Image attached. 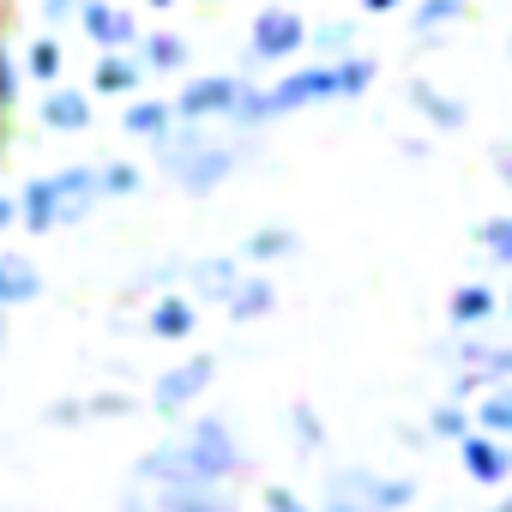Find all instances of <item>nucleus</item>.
I'll list each match as a JSON object with an SVG mask.
<instances>
[{
  "label": "nucleus",
  "instance_id": "nucleus-31",
  "mask_svg": "<svg viewBox=\"0 0 512 512\" xmlns=\"http://www.w3.org/2000/svg\"><path fill=\"white\" fill-rule=\"evenodd\" d=\"M139 187H145V169L139 163H127V157L103 163V199H133Z\"/></svg>",
  "mask_w": 512,
  "mask_h": 512
},
{
  "label": "nucleus",
  "instance_id": "nucleus-8",
  "mask_svg": "<svg viewBox=\"0 0 512 512\" xmlns=\"http://www.w3.org/2000/svg\"><path fill=\"white\" fill-rule=\"evenodd\" d=\"M151 500H157V512H241L229 482H211V476H169L151 488Z\"/></svg>",
  "mask_w": 512,
  "mask_h": 512
},
{
  "label": "nucleus",
  "instance_id": "nucleus-38",
  "mask_svg": "<svg viewBox=\"0 0 512 512\" xmlns=\"http://www.w3.org/2000/svg\"><path fill=\"white\" fill-rule=\"evenodd\" d=\"M404 0H362V13H398Z\"/></svg>",
  "mask_w": 512,
  "mask_h": 512
},
{
  "label": "nucleus",
  "instance_id": "nucleus-40",
  "mask_svg": "<svg viewBox=\"0 0 512 512\" xmlns=\"http://www.w3.org/2000/svg\"><path fill=\"white\" fill-rule=\"evenodd\" d=\"M0 157H7V115H0Z\"/></svg>",
  "mask_w": 512,
  "mask_h": 512
},
{
  "label": "nucleus",
  "instance_id": "nucleus-43",
  "mask_svg": "<svg viewBox=\"0 0 512 512\" xmlns=\"http://www.w3.org/2000/svg\"><path fill=\"white\" fill-rule=\"evenodd\" d=\"M500 302H506V314H512V290H506V296H500Z\"/></svg>",
  "mask_w": 512,
  "mask_h": 512
},
{
  "label": "nucleus",
  "instance_id": "nucleus-39",
  "mask_svg": "<svg viewBox=\"0 0 512 512\" xmlns=\"http://www.w3.org/2000/svg\"><path fill=\"white\" fill-rule=\"evenodd\" d=\"M488 512H512V494H500V500H494V506H488Z\"/></svg>",
  "mask_w": 512,
  "mask_h": 512
},
{
  "label": "nucleus",
  "instance_id": "nucleus-5",
  "mask_svg": "<svg viewBox=\"0 0 512 512\" xmlns=\"http://www.w3.org/2000/svg\"><path fill=\"white\" fill-rule=\"evenodd\" d=\"M308 49V19L296 13V0H272V7L247 25V55L266 67H290Z\"/></svg>",
  "mask_w": 512,
  "mask_h": 512
},
{
  "label": "nucleus",
  "instance_id": "nucleus-36",
  "mask_svg": "<svg viewBox=\"0 0 512 512\" xmlns=\"http://www.w3.org/2000/svg\"><path fill=\"white\" fill-rule=\"evenodd\" d=\"M19 223V193H0V235Z\"/></svg>",
  "mask_w": 512,
  "mask_h": 512
},
{
  "label": "nucleus",
  "instance_id": "nucleus-35",
  "mask_svg": "<svg viewBox=\"0 0 512 512\" xmlns=\"http://www.w3.org/2000/svg\"><path fill=\"white\" fill-rule=\"evenodd\" d=\"M73 13H79V0H43V25H61Z\"/></svg>",
  "mask_w": 512,
  "mask_h": 512
},
{
  "label": "nucleus",
  "instance_id": "nucleus-18",
  "mask_svg": "<svg viewBox=\"0 0 512 512\" xmlns=\"http://www.w3.org/2000/svg\"><path fill=\"white\" fill-rule=\"evenodd\" d=\"M43 266L31 253H0V308H31L43 296Z\"/></svg>",
  "mask_w": 512,
  "mask_h": 512
},
{
  "label": "nucleus",
  "instance_id": "nucleus-13",
  "mask_svg": "<svg viewBox=\"0 0 512 512\" xmlns=\"http://www.w3.org/2000/svg\"><path fill=\"white\" fill-rule=\"evenodd\" d=\"M37 121H43V133H85V127L97 121V103H91V91H79V85H49Z\"/></svg>",
  "mask_w": 512,
  "mask_h": 512
},
{
  "label": "nucleus",
  "instance_id": "nucleus-29",
  "mask_svg": "<svg viewBox=\"0 0 512 512\" xmlns=\"http://www.w3.org/2000/svg\"><path fill=\"white\" fill-rule=\"evenodd\" d=\"M290 434H296V446H302V452H326V416H320L308 398H296V404H290Z\"/></svg>",
  "mask_w": 512,
  "mask_h": 512
},
{
  "label": "nucleus",
  "instance_id": "nucleus-28",
  "mask_svg": "<svg viewBox=\"0 0 512 512\" xmlns=\"http://www.w3.org/2000/svg\"><path fill=\"white\" fill-rule=\"evenodd\" d=\"M470 13V0H422L416 7V43H434L446 25H458Z\"/></svg>",
  "mask_w": 512,
  "mask_h": 512
},
{
  "label": "nucleus",
  "instance_id": "nucleus-12",
  "mask_svg": "<svg viewBox=\"0 0 512 512\" xmlns=\"http://www.w3.org/2000/svg\"><path fill=\"white\" fill-rule=\"evenodd\" d=\"M241 266H247V260H235V253H211V260H193V266H187V296H193L199 308H205V302L223 308V302L235 296V284L247 278Z\"/></svg>",
  "mask_w": 512,
  "mask_h": 512
},
{
  "label": "nucleus",
  "instance_id": "nucleus-15",
  "mask_svg": "<svg viewBox=\"0 0 512 512\" xmlns=\"http://www.w3.org/2000/svg\"><path fill=\"white\" fill-rule=\"evenodd\" d=\"M19 229H25V235L61 229V181H55V169H49V175H31V181L19 187Z\"/></svg>",
  "mask_w": 512,
  "mask_h": 512
},
{
  "label": "nucleus",
  "instance_id": "nucleus-37",
  "mask_svg": "<svg viewBox=\"0 0 512 512\" xmlns=\"http://www.w3.org/2000/svg\"><path fill=\"white\" fill-rule=\"evenodd\" d=\"M494 163H500V181L512 187V145H494Z\"/></svg>",
  "mask_w": 512,
  "mask_h": 512
},
{
  "label": "nucleus",
  "instance_id": "nucleus-27",
  "mask_svg": "<svg viewBox=\"0 0 512 512\" xmlns=\"http://www.w3.org/2000/svg\"><path fill=\"white\" fill-rule=\"evenodd\" d=\"M470 428H476V416H470L464 398H440V404L428 410V434H434V440H452V446H458Z\"/></svg>",
  "mask_w": 512,
  "mask_h": 512
},
{
  "label": "nucleus",
  "instance_id": "nucleus-10",
  "mask_svg": "<svg viewBox=\"0 0 512 512\" xmlns=\"http://www.w3.org/2000/svg\"><path fill=\"white\" fill-rule=\"evenodd\" d=\"M151 79V67L139 61V49H97L91 67V97H139Z\"/></svg>",
  "mask_w": 512,
  "mask_h": 512
},
{
  "label": "nucleus",
  "instance_id": "nucleus-25",
  "mask_svg": "<svg viewBox=\"0 0 512 512\" xmlns=\"http://www.w3.org/2000/svg\"><path fill=\"white\" fill-rule=\"evenodd\" d=\"M470 416H476V428L482 434H512V386H488V392H476V404H470Z\"/></svg>",
  "mask_w": 512,
  "mask_h": 512
},
{
  "label": "nucleus",
  "instance_id": "nucleus-24",
  "mask_svg": "<svg viewBox=\"0 0 512 512\" xmlns=\"http://www.w3.org/2000/svg\"><path fill=\"white\" fill-rule=\"evenodd\" d=\"M139 61H145L151 73H181V67H187V43H181L175 31H145V37H139Z\"/></svg>",
  "mask_w": 512,
  "mask_h": 512
},
{
  "label": "nucleus",
  "instance_id": "nucleus-1",
  "mask_svg": "<svg viewBox=\"0 0 512 512\" xmlns=\"http://www.w3.org/2000/svg\"><path fill=\"white\" fill-rule=\"evenodd\" d=\"M374 79H380V61H374V55H362V49L332 55V61L290 67V73H278L272 85H253V79H247V85H241V103H235V115H229V127L260 133V127H272V121H284V115H296V109L356 103V97H368V91H374Z\"/></svg>",
  "mask_w": 512,
  "mask_h": 512
},
{
  "label": "nucleus",
  "instance_id": "nucleus-44",
  "mask_svg": "<svg viewBox=\"0 0 512 512\" xmlns=\"http://www.w3.org/2000/svg\"><path fill=\"white\" fill-rule=\"evenodd\" d=\"M506 61H512V37H506Z\"/></svg>",
  "mask_w": 512,
  "mask_h": 512
},
{
  "label": "nucleus",
  "instance_id": "nucleus-14",
  "mask_svg": "<svg viewBox=\"0 0 512 512\" xmlns=\"http://www.w3.org/2000/svg\"><path fill=\"white\" fill-rule=\"evenodd\" d=\"M145 332L163 338V344H187L199 332V302L187 290H163L151 308H145Z\"/></svg>",
  "mask_w": 512,
  "mask_h": 512
},
{
  "label": "nucleus",
  "instance_id": "nucleus-16",
  "mask_svg": "<svg viewBox=\"0 0 512 512\" xmlns=\"http://www.w3.org/2000/svg\"><path fill=\"white\" fill-rule=\"evenodd\" d=\"M410 109L428 121V127H440V133H464L470 127V109H464V97H452V91H440V85H428V79H410Z\"/></svg>",
  "mask_w": 512,
  "mask_h": 512
},
{
  "label": "nucleus",
  "instance_id": "nucleus-9",
  "mask_svg": "<svg viewBox=\"0 0 512 512\" xmlns=\"http://www.w3.org/2000/svg\"><path fill=\"white\" fill-rule=\"evenodd\" d=\"M458 464H464V476L482 482V488H506V482H512V446H506L500 434L470 428V434L458 440Z\"/></svg>",
  "mask_w": 512,
  "mask_h": 512
},
{
  "label": "nucleus",
  "instance_id": "nucleus-7",
  "mask_svg": "<svg viewBox=\"0 0 512 512\" xmlns=\"http://www.w3.org/2000/svg\"><path fill=\"white\" fill-rule=\"evenodd\" d=\"M241 85H247V73H193L175 91V115L181 121H229L241 103Z\"/></svg>",
  "mask_w": 512,
  "mask_h": 512
},
{
  "label": "nucleus",
  "instance_id": "nucleus-11",
  "mask_svg": "<svg viewBox=\"0 0 512 512\" xmlns=\"http://www.w3.org/2000/svg\"><path fill=\"white\" fill-rule=\"evenodd\" d=\"M79 31L97 43V49H139V19L121 13L115 0H79Z\"/></svg>",
  "mask_w": 512,
  "mask_h": 512
},
{
  "label": "nucleus",
  "instance_id": "nucleus-32",
  "mask_svg": "<svg viewBox=\"0 0 512 512\" xmlns=\"http://www.w3.org/2000/svg\"><path fill=\"white\" fill-rule=\"evenodd\" d=\"M19 91H25V61L0 43V115L13 121V109H19Z\"/></svg>",
  "mask_w": 512,
  "mask_h": 512
},
{
  "label": "nucleus",
  "instance_id": "nucleus-34",
  "mask_svg": "<svg viewBox=\"0 0 512 512\" xmlns=\"http://www.w3.org/2000/svg\"><path fill=\"white\" fill-rule=\"evenodd\" d=\"M260 506H266V512H320V506L302 500L290 482H266V488H260Z\"/></svg>",
  "mask_w": 512,
  "mask_h": 512
},
{
  "label": "nucleus",
  "instance_id": "nucleus-22",
  "mask_svg": "<svg viewBox=\"0 0 512 512\" xmlns=\"http://www.w3.org/2000/svg\"><path fill=\"white\" fill-rule=\"evenodd\" d=\"M133 410H139V398H127V392H91V398H61V404H49V422H85V416L115 422V416H133Z\"/></svg>",
  "mask_w": 512,
  "mask_h": 512
},
{
  "label": "nucleus",
  "instance_id": "nucleus-42",
  "mask_svg": "<svg viewBox=\"0 0 512 512\" xmlns=\"http://www.w3.org/2000/svg\"><path fill=\"white\" fill-rule=\"evenodd\" d=\"M145 7H157V13H163V7H175V0H145Z\"/></svg>",
  "mask_w": 512,
  "mask_h": 512
},
{
  "label": "nucleus",
  "instance_id": "nucleus-26",
  "mask_svg": "<svg viewBox=\"0 0 512 512\" xmlns=\"http://www.w3.org/2000/svg\"><path fill=\"white\" fill-rule=\"evenodd\" d=\"M61 73H67L61 43H55V37H37V43L25 49V79H37V85L49 91V85H61Z\"/></svg>",
  "mask_w": 512,
  "mask_h": 512
},
{
  "label": "nucleus",
  "instance_id": "nucleus-33",
  "mask_svg": "<svg viewBox=\"0 0 512 512\" xmlns=\"http://www.w3.org/2000/svg\"><path fill=\"white\" fill-rule=\"evenodd\" d=\"M308 49H320L326 61H332V55H350V49H356V25H350V19H332V25L308 31Z\"/></svg>",
  "mask_w": 512,
  "mask_h": 512
},
{
  "label": "nucleus",
  "instance_id": "nucleus-17",
  "mask_svg": "<svg viewBox=\"0 0 512 512\" xmlns=\"http://www.w3.org/2000/svg\"><path fill=\"white\" fill-rule=\"evenodd\" d=\"M175 127H181L175 97H133V103H127V115H121V133H127V139H145V145L169 139Z\"/></svg>",
  "mask_w": 512,
  "mask_h": 512
},
{
  "label": "nucleus",
  "instance_id": "nucleus-2",
  "mask_svg": "<svg viewBox=\"0 0 512 512\" xmlns=\"http://www.w3.org/2000/svg\"><path fill=\"white\" fill-rule=\"evenodd\" d=\"M241 470H247V446H241V434H235L223 416H193L181 434L157 440V446L133 464V482H145V488H157V482H169V476L235 482Z\"/></svg>",
  "mask_w": 512,
  "mask_h": 512
},
{
  "label": "nucleus",
  "instance_id": "nucleus-20",
  "mask_svg": "<svg viewBox=\"0 0 512 512\" xmlns=\"http://www.w3.org/2000/svg\"><path fill=\"white\" fill-rule=\"evenodd\" d=\"M500 308H506V302H500L488 284H476V278H470V284H458V290L446 296V320H452L458 332H482Z\"/></svg>",
  "mask_w": 512,
  "mask_h": 512
},
{
  "label": "nucleus",
  "instance_id": "nucleus-3",
  "mask_svg": "<svg viewBox=\"0 0 512 512\" xmlns=\"http://www.w3.org/2000/svg\"><path fill=\"white\" fill-rule=\"evenodd\" d=\"M157 163H163V175H169L187 199H211V193L247 163V145L211 139V121H181L169 139H157Z\"/></svg>",
  "mask_w": 512,
  "mask_h": 512
},
{
  "label": "nucleus",
  "instance_id": "nucleus-4",
  "mask_svg": "<svg viewBox=\"0 0 512 512\" xmlns=\"http://www.w3.org/2000/svg\"><path fill=\"white\" fill-rule=\"evenodd\" d=\"M416 482L410 476H380L368 464H338L326 482H320V512H404L416 506Z\"/></svg>",
  "mask_w": 512,
  "mask_h": 512
},
{
  "label": "nucleus",
  "instance_id": "nucleus-30",
  "mask_svg": "<svg viewBox=\"0 0 512 512\" xmlns=\"http://www.w3.org/2000/svg\"><path fill=\"white\" fill-rule=\"evenodd\" d=\"M476 247H482V260L512 266V217H482L476 223Z\"/></svg>",
  "mask_w": 512,
  "mask_h": 512
},
{
  "label": "nucleus",
  "instance_id": "nucleus-41",
  "mask_svg": "<svg viewBox=\"0 0 512 512\" xmlns=\"http://www.w3.org/2000/svg\"><path fill=\"white\" fill-rule=\"evenodd\" d=\"M7 314H13V308H0V344H7Z\"/></svg>",
  "mask_w": 512,
  "mask_h": 512
},
{
  "label": "nucleus",
  "instance_id": "nucleus-19",
  "mask_svg": "<svg viewBox=\"0 0 512 512\" xmlns=\"http://www.w3.org/2000/svg\"><path fill=\"white\" fill-rule=\"evenodd\" d=\"M458 368L482 374V386H512V344H488V338H458L452 350Z\"/></svg>",
  "mask_w": 512,
  "mask_h": 512
},
{
  "label": "nucleus",
  "instance_id": "nucleus-23",
  "mask_svg": "<svg viewBox=\"0 0 512 512\" xmlns=\"http://www.w3.org/2000/svg\"><path fill=\"white\" fill-rule=\"evenodd\" d=\"M296 247H302V235H296L290 223H260V229L241 241V260H247V266H278V260H290Z\"/></svg>",
  "mask_w": 512,
  "mask_h": 512
},
{
  "label": "nucleus",
  "instance_id": "nucleus-6",
  "mask_svg": "<svg viewBox=\"0 0 512 512\" xmlns=\"http://www.w3.org/2000/svg\"><path fill=\"white\" fill-rule=\"evenodd\" d=\"M211 380H217V356L211 350H193L187 362H175V368H163L157 374V386H151V416H163V422H175V416H187L205 392H211Z\"/></svg>",
  "mask_w": 512,
  "mask_h": 512
},
{
  "label": "nucleus",
  "instance_id": "nucleus-21",
  "mask_svg": "<svg viewBox=\"0 0 512 512\" xmlns=\"http://www.w3.org/2000/svg\"><path fill=\"white\" fill-rule=\"evenodd\" d=\"M278 308V284L266 278V272H247L241 284H235V296L223 302V314L235 320V326H253V320H266Z\"/></svg>",
  "mask_w": 512,
  "mask_h": 512
}]
</instances>
